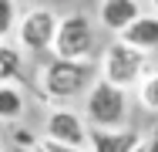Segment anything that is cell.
<instances>
[{
    "label": "cell",
    "instance_id": "7a4b0ae2",
    "mask_svg": "<svg viewBox=\"0 0 158 152\" xmlns=\"http://www.w3.org/2000/svg\"><path fill=\"white\" fill-rule=\"evenodd\" d=\"M152 58L148 54H141V51H135L131 44L125 41H111L104 51H101V61H98V74H101V81H108V85H114V88L121 91H138V85L152 74Z\"/></svg>",
    "mask_w": 158,
    "mask_h": 152
},
{
    "label": "cell",
    "instance_id": "7c38bea8",
    "mask_svg": "<svg viewBox=\"0 0 158 152\" xmlns=\"http://www.w3.org/2000/svg\"><path fill=\"white\" fill-rule=\"evenodd\" d=\"M17 30V7L10 0H0V41H7Z\"/></svg>",
    "mask_w": 158,
    "mask_h": 152
},
{
    "label": "cell",
    "instance_id": "9a60e30c",
    "mask_svg": "<svg viewBox=\"0 0 158 152\" xmlns=\"http://www.w3.org/2000/svg\"><path fill=\"white\" fill-rule=\"evenodd\" d=\"M7 81H10V74H7L3 68H0V85H7Z\"/></svg>",
    "mask_w": 158,
    "mask_h": 152
},
{
    "label": "cell",
    "instance_id": "ac0fdd59",
    "mask_svg": "<svg viewBox=\"0 0 158 152\" xmlns=\"http://www.w3.org/2000/svg\"><path fill=\"white\" fill-rule=\"evenodd\" d=\"M0 51H3V41H0Z\"/></svg>",
    "mask_w": 158,
    "mask_h": 152
},
{
    "label": "cell",
    "instance_id": "e0dca14e",
    "mask_svg": "<svg viewBox=\"0 0 158 152\" xmlns=\"http://www.w3.org/2000/svg\"><path fill=\"white\" fill-rule=\"evenodd\" d=\"M14 152H40V149H14Z\"/></svg>",
    "mask_w": 158,
    "mask_h": 152
},
{
    "label": "cell",
    "instance_id": "8fae6325",
    "mask_svg": "<svg viewBox=\"0 0 158 152\" xmlns=\"http://www.w3.org/2000/svg\"><path fill=\"white\" fill-rule=\"evenodd\" d=\"M135 95H138V105H141L145 112H155L158 115V71H152V74L138 85Z\"/></svg>",
    "mask_w": 158,
    "mask_h": 152
},
{
    "label": "cell",
    "instance_id": "8992f818",
    "mask_svg": "<svg viewBox=\"0 0 158 152\" xmlns=\"http://www.w3.org/2000/svg\"><path fill=\"white\" fill-rule=\"evenodd\" d=\"M44 139L57 142V145H71V149H88L91 145V125L74 108H51L44 118Z\"/></svg>",
    "mask_w": 158,
    "mask_h": 152
},
{
    "label": "cell",
    "instance_id": "4fadbf2b",
    "mask_svg": "<svg viewBox=\"0 0 158 152\" xmlns=\"http://www.w3.org/2000/svg\"><path fill=\"white\" fill-rule=\"evenodd\" d=\"M10 142H14V149H40L44 139H37L31 128H14L10 132Z\"/></svg>",
    "mask_w": 158,
    "mask_h": 152
},
{
    "label": "cell",
    "instance_id": "9c48e42d",
    "mask_svg": "<svg viewBox=\"0 0 158 152\" xmlns=\"http://www.w3.org/2000/svg\"><path fill=\"white\" fill-rule=\"evenodd\" d=\"M118 41H125V44H131L135 51H141V54H152V51H158V17L155 14H141L131 27L118 37Z\"/></svg>",
    "mask_w": 158,
    "mask_h": 152
},
{
    "label": "cell",
    "instance_id": "5bb4252c",
    "mask_svg": "<svg viewBox=\"0 0 158 152\" xmlns=\"http://www.w3.org/2000/svg\"><path fill=\"white\" fill-rule=\"evenodd\" d=\"M135 152H158V132H152V135H145V142L138 145Z\"/></svg>",
    "mask_w": 158,
    "mask_h": 152
},
{
    "label": "cell",
    "instance_id": "277c9868",
    "mask_svg": "<svg viewBox=\"0 0 158 152\" xmlns=\"http://www.w3.org/2000/svg\"><path fill=\"white\" fill-rule=\"evenodd\" d=\"M84 118L91 128H101V132H114V128H125L128 118V91L114 88L108 81L98 78L94 88L88 91L84 98Z\"/></svg>",
    "mask_w": 158,
    "mask_h": 152
},
{
    "label": "cell",
    "instance_id": "3957f363",
    "mask_svg": "<svg viewBox=\"0 0 158 152\" xmlns=\"http://www.w3.org/2000/svg\"><path fill=\"white\" fill-rule=\"evenodd\" d=\"M98 47V30H94V20L81 10L74 14H64L61 17V27H57V37H54V58L61 61H94Z\"/></svg>",
    "mask_w": 158,
    "mask_h": 152
},
{
    "label": "cell",
    "instance_id": "ba28073f",
    "mask_svg": "<svg viewBox=\"0 0 158 152\" xmlns=\"http://www.w3.org/2000/svg\"><path fill=\"white\" fill-rule=\"evenodd\" d=\"M145 142L141 132L135 128H114V132H101V128H91V152H135Z\"/></svg>",
    "mask_w": 158,
    "mask_h": 152
},
{
    "label": "cell",
    "instance_id": "2e32d148",
    "mask_svg": "<svg viewBox=\"0 0 158 152\" xmlns=\"http://www.w3.org/2000/svg\"><path fill=\"white\" fill-rule=\"evenodd\" d=\"M152 14H155V17H158V0H155V3H152Z\"/></svg>",
    "mask_w": 158,
    "mask_h": 152
},
{
    "label": "cell",
    "instance_id": "30bf717a",
    "mask_svg": "<svg viewBox=\"0 0 158 152\" xmlns=\"http://www.w3.org/2000/svg\"><path fill=\"white\" fill-rule=\"evenodd\" d=\"M24 115V95L14 85H0V122H14Z\"/></svg>",
    "mask_w": 158,
    "mask_h": 152
},
{
    "label": "cell",
    "instance_id": "5b68a950",
    "mask_svg": "<svg viewBox=\"0 0 158 152\" xmlns=\"http://www.w3.org/2000/svg\"><path fill=\"white\" fill-rule=\"evenodd\" d=\"M61 27V17L51 7H27L17 20V47H24L27 54H47L54 51V37Z\"/></svg>",
    "mask_w": 158,
    "mask_h": 152
},
{
    "label": "cell",
    "instance_id": "d6986e66",
    "mask_svg": "<svg viewBox=\"0 0 158 152\" xmlns=\"http://www.w3.org/2000/svg\"><path fill=\"white\" fill-rule=\"evenodd\" d=\"M0 152H3V142H0Z\"/></svg>",
    "mask_w": 158,
    "mask_h": 152
},
{
    "label": "cell",
    "instance_id": "6da1fadb",
    "mask_svg": "<svg viewBox=\"0 0 158 152\" xmlns=\"http://www.w3.org/2000/svg\"><path fill=\"white\" fill-rule=\"evenodd\" d=\"M98 78L101 74L94 61H61L51 54L37 71V88L47 101H54V108H67V101L88 98Z\"/></svg>",
    "mask_w": 158,
    "mask_h": 152
},
{
    "label": "cell",
    "instance_id": "52a82bcc",
    "mask_svg": "<svg viewBox=\"0 0 158 152\" xmlns=\"http://www.w3.org/2000/svg\"><path fill=\"white\" fill-rule=\"evenodd\" d=\"M145 10H141V3H135V0H104L101 7H98V20H101V27L114 30V37H121L138 17H141Z\"/></svg>",
    "mask_w": 158,
    "mask_h": 152
}]
</instances>
